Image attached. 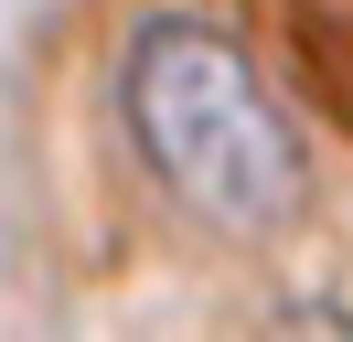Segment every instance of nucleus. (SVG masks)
<instances>
[{
	"mask_svg": "<svg viewBox=\"0 0 353 342\" xmlns=\"http://www.w3.org/2000/svg\"><path fill=\"white\" fill-rule=\"evenodd\" d=\"M129 139L225 235H279L300 214V192H310L300 139H289L268 75L214 21H150L129 43Z\"/></svg>",
	"mask_w": 353,
	"mask_h": 342,
	"instance_id": "f257e3e1",
	"label": "nucleus"
},
{
	"mask_svg": "<svg viewBox=\"0 0 353 342\" xmlns=\"http://www.w3.org/2000/svg\"><path fill=\"white\" fill-rule=\"evenodd\" d=\"M236 11L268 43V64L289 75V97L353 139V0H236Z\"/></svg>",
	"mask_w": 353,
	"mask_h": 342,
	"instance_id": "f03ea898",
	"label": "nucleus"
}]
</instances>
